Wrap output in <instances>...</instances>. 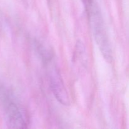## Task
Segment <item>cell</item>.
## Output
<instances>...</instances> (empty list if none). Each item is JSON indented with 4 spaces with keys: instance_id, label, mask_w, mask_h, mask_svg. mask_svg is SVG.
Masks as SVG:
<instances>
[{
    "instance_id": "2",
    "label": "cell",
    "mask_w": 129,
    "mask_h": 129,
    "mask_svg": "<svg viewBox=\"0 0 129 129\" xmlns=\"http://www.w3.org/2000/svg\"><path fill=\"white\" fill-rule=\"evenodd\" d=\"M86 6L89 14L91 25L96 42L105 59L107 61L110 62L112 59V50L103 25V19L98 6L94 3L93 0L88 1L86 4Z\"/></svg>"
},
{
    "instance_id": "1",
    "label": "cell",
    "mask_w": 129,
    "mask_h": 129,
    "mask_svg": "<svg viewBox=\"0 0 129 129\" xmlns=\"http://www.w3.org/2000/svg\"><path fill=\"white\" fill-rule=\"evenodd\" d=\"M0 103L10 128H23L27 125L26 115L23 108L5 87L0 84Z\"/></svg>"
},
{
    "instance_id": "4",
    "label": "cell",
    "mask_w": 129,
    "mask_h": 129,
    "mask_svg": "<svg viewBox=\"0 0 129 129\" xmlns=\"http://www.w3.org/2000/svg\"><path fill=\"white\" fill-rule=\"evenodd\" d=\"M83 2H84V3H86L87 2H88V1H89V0H83Z\"/></svg>"
},
{
    "instance_id": "3",
    "label": "cell",
    "mask_w": 129,
    "mask_h": 129,
    "mask_svg": "<svg viewBox=\"0 0 129 129\" xmlns=\"http://www.w3.org/2000/svg\"><path fill=\"white\" fill-rule=\"evenodd\" d=\"M40 54L47 66L49 84L53 94L61 104L68 105L69 104V96L57 67L54 64L47 52L43 50L40 52Z\"/></svg>"
}]
</instances>
